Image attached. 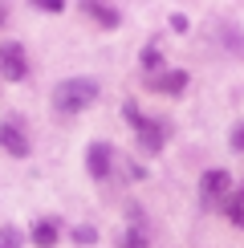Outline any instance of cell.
Instances as JSON below:
<instances>
[{
    "label": "cell",
    "mask_w": 244,
    "mask_h": 248,
    "mask_svg": "<svg viewBox=\"0 0 244 248\" xmlns=\"http://www.w3.org/2000/svg\"><path fill=\"white\" fill-rule=\"evenodd\" d=\"M94 102H98V81L94 78H65L53 90V106L61 114H77V110L94 106Z\"/></svg>",
    "instance_id": "1"
},
{
    "label": "cell",
    "mask_w": 244,
    "mask_h": 248,
    "mask_svg": "<svg viewBox=\"0 0 244 248\" xmlns=\"http://www.w3.org/2000/svg\"><path fill=\"white\" fill-rule=\"evenodd\" d=\"M122 118L130 122V126L138 130V142H142V151H163V122H151V118H142L138 110H135V102H126L122 106Z\"/></svg>",
    "instance_id": "2"
},
{
    "label": "cell",
    "mask_w": 244,
    "mask_h": 248,
    "mask_svg": "<svg viewBox=\"0 0 244 248\" xmlns=\"http://www.w3.org/2000/svg\"><path fill=\"white\" fill-rule=\"evenodd\" d=\"M0 74H4L8 81H20L29 74V61H25V49L16 45V41H4L0 45Z\"/></svg>",
    "instance_id": "3"
},
{
    "label": "cell",
    "mask_w": 244,
    "mask_h": 248,
    "mask_svg": "<svg viewBox=\"0 0 244 248\" xmlns=\"http://www.w3.org/2000/svg\"><path fill=\"white\" fill-rule=\"evenodd\" d=\"M110 163H114V151L106 147V142H90V151H86V167L94 179H106L110 175Z\"/></svg>",
    "instance_id": "4"
},
{
    "label": "cell",
    "mask_w": 244,
    "mask_h": 248,
    "mask_svg": "<svg viewBox=\"0 0 244 248\" xmlns=\"http://www.w3.org/2000/svg\"><path fill=\"white\" fill-rule=\"evenodd\" d=\"M232 191V175L228 171H208V175H203V179H199V195H203V200H224V195H228Z\"/></svg>",
    "instance_id": "5"
},
{
    "label": "cell",
    "mask_w": 244,
    "mask_h": 248,
    "mask_svg": "<svg viewBox=\"0 0 244 248\" xmlns=\"http://www.w3.org/2000/svg\"><path fill=\"white\" fill-rule=\"evenodd\" d=\"M0 147H4L8 155H16V159H25L29 155V139H25V130H20L16 122H0Z\"/></svg>",
    "instance_id": "6"
},
{
    "label": "cell",
    "mask_w": 244,
    "mask_h": 248,
    "mask_svg": "<svg viewBox=\"0 0 244 248\" xmlns=\"http://www.w3.org/2000/svg\"><path fill=\"white\" fill-rule=\"evenodd\" d=\"M151 86H155V90H163V94H179V90L187 86V74H179V69H175V74H163V78H151Z\"/></svg>",
    "instance_id": "7"
},
{
    "label": "cell",
    "mask_w": 244,
    "mask_h": 248,
    "mask_svg": "<svg viewBox=\"0 0 244 248\" xmlns=\"http://www.w3.org/2000/svg\"><path fill=\"white\" fill-rule=\"evenodd\" d=\"M33 240H37V248H53V244H57V224H53V220L33 224Z\"/></svg>",
    "instance_id": "8"
},
{
    "label": "cell",
    "mask_w": 244,
    "mask_h": 248,
    "mask_svg": "<svg viewBox=\"0 0 244 248\" xmlns=\"http://www.w3.org/2000/svg\"><path fill=\"white\" fill-rule=\"evenodd\" d=\"M86 13L94 16V20H102L106 29H114V25H118V13H114V8H102V4H86Z\"/></svg>",
    "instance_id": "9"
},
{
    "label": "cell",
    "mask_w": 244,
    "mask_h": 248,
    "mask_svg": "<svg viewBox=\"0 0 244 248\" xmlns=\"http://www.w3.org/2000/svg\"><path fill=\"white\" fill-rule=\"evenodd\" d=\"M20 240H25V236L16 228H0V248H20Z\"/></svg>",
    "instance_id": "10"
},
{
    "label": "cell",
    "mask_w": 244,
    "mask_h": 248,
    "mask_svg": "<svg viewBox=\"0 0 244 248\" xmlns=\"http://www.w3.org/2000/svg\"><path fill=\"white\" fill-rule=\"evenodd\" d=\"M122 248H147V232H142V228H130L126 240H122Z\"/></svg>",
    "instance_id": "11"
},
{
    "label": "cell",
    "mask_w": 244,
    "mask_h": 248,
    "mask_svg": "<svg viewBox=\"0 0 244 248\" xmlns=\"http://www.w3.org/2000/svg\"><path fill=\"white\" fill-rule=\"evenodd\" d=\"M74 240H77V244H94V240H98V232L90 228V224H81V228H74Z\"/></svg>",
    "instance_id": "12"
},
{
    "label": "cell",
    "mask_w": 244,
    "mask_h": 248,
    "mask_svg": "<svg viewBox=\"0 0 244 248\" xmlns=\"http://www.w3.org/2000/svg\"><path fill=\"white\" fill-rule=\"evenodd\" d=\"M142 65H147V69H159V65H163L159 49H147V53H142Z\"/></svg>",
    "instance_id": "13"
},
{
    "label": "cell",
    "mask_w": 244,
    "mask_h": 248,
    "mask_svg": "<svg viewBox=\"0 0 244 248\" xmlns=\"http://www.w3.org/2000/svg\"><path fill=\"white\" fill-rule=\"evenodd\" d=\"M41 8H45V13H61L65 4H61V0H41Z\"/></svg>",
    "instance_id": "14"
},
{
    "label": "cell",
    "mask_w": 244,
    "mask_h": 248,
    "mask_svg": "<svg viewBox=\"0 0 244 248\" xmlns=\"http://www.w3.org/2000/svg\"><path fill=\"white\" fill-rule=\"evenodd\" d=\"M232 147L244 151V126H240V130H232Z\"/></svg>",
    "instance_id": "15"
},
{
    "label": "cell",
    "mask_w": 244,
    "mask_h": 248,
    "mask_svg": "<svg viewBox=\"0 0 244 248\" xmlns=\"http://www.w3.org/2000/svg\"><path fill=\"white\" fill-rule=\"evenodd\" d=\"M0 16H4V13H0Z\"/></svg>",
    "instance_id": "16"
}]
</instances>
